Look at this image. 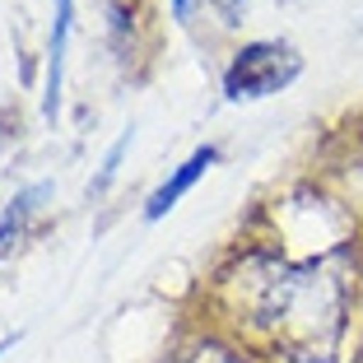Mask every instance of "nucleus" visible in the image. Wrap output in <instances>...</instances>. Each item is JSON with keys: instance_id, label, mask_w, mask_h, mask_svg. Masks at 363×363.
<instances>
[{"instance_id": "1", "label": "nucleus", "mask_w": 363, "mask_h": 363, "mask_svg": "<svg viewBox=\"0 0 363 363\" xmlns=\"http://www.w3.org/2000/svg\"><path fill=\"white\" fill-rule=\"evenodd\" d=\"M303 70V56L289 43H247L224 70V98L228 103H257L294 84Z\"/></svg>"}, {"instance_id": "2", "label": "nucleus", "mask_w": 363, "mask_h": 363, "mask_svg": "<svg viewBox=\"0 0 363 363\" xmlns=\"http://www.w3.org/2000/svg\"><path fill=\"white\" fill-rule=\"evenodd\" d=\"M214 163H219V150H214V145H201V150H196L191 159L182 163V168H172V177H168V182H159V191L145 201V219H150V224H159L163 214H168L186 191H191V186L214 168Z\"/></svg>"}, {"instance_id": "3", "label": "nucleus", "mask_w": 363, "mask_h": 363, "mask_svg": "<svg viewBox=\"0 0 363 363\" xmlns=\"http://www.w3.org/2000/svg\"><path fill=\"white\" fill-rule=\"evenodd\" d=\"M52 38H47V89H43V112L56 117L61 107V84H65V43H70V19H75V0H52Z\"/></svg>"}, {"instance_id": "4", "label": "nucleus", "mask_w": 363, "mask_h": 363, "mask_svg": "<svg viewBox=\"0 0 363 363\" xmlns=\"http://www.w3.org/2000/svg\"><path fill=\"white\" fill-rule=\"evenodd\" d=\"M43 196H47V186H28V191H19L10 205H5V214H0V257L19 242L23 224H28V214L38 210V201H43Z\"/></svg>"}, {"instance_id": "5", "label": "nucleus", "mask_w": 363, "mask_h": 363, "mask_svg": "<svg viewBox=\"0 0 363 363\" xmlns=\"http://www.w3.org/2000/svg\"><path fill=\"white\" fill-rule=\"evenodd\" d=\"M172 14L177 19H191V0H172Z\"/></svg>"}, {"instance_id": "6", "label": "nucleus", "mask_w": 363, "mask_h": 363, "mask_svg": "<svg viewBox=\"0 0 363 363\" xmlns=\"http://www.w3.org/2000/svg\"><path fill=\"white\" fill-rule=\"evenodd\" d=\"M10 345H19V335H0V354L10 350Z\"/></svg>"}]
</instances>
